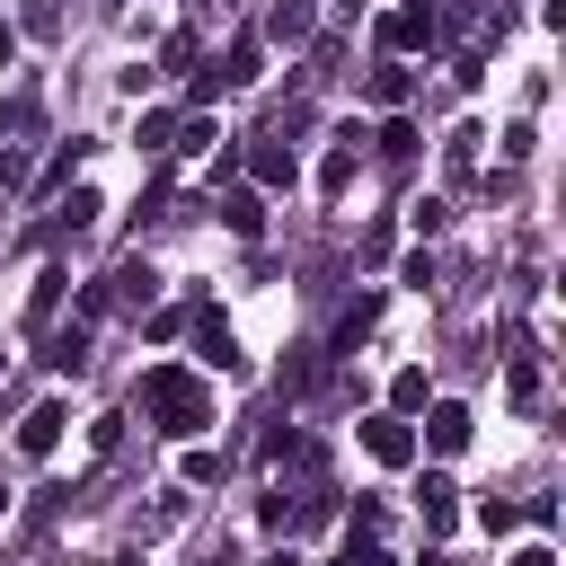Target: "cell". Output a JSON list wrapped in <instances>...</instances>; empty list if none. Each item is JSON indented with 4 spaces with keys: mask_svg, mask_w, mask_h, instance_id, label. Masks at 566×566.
I'll return each instance as SVG.
<instances>
[{
    "mask_svg": "<svg viewBox=\"0 0 566 566\" xmlns=\"http://www.w3.org/2000/svg\"><path fill=\"white\" fill-rule=\"evenodd\" d=\"M133 407H142L150 433H168V442H203V424H212V380L186 371V363H150V371L133 380Z\"/></svg>",
    "mask_w": 566,
    "mask_h": 566,
    "instance_id": "1",
    "label": "cell"
},
{
    "mask_svg": "<svg viewBox=\"0 0 566 566\" xmlns=\"http://www.w3.org/2000/svg\"><path fill=\"white\" fill-rule=\"evenodd\" d=\"M35 142H44V97H35V88H18V97L0 106V186H27Z\"/></svg>",
    "mask_w": 566,
    "mask_h": 566,
    "instance_id": "2",
    "label": "cell"
},
{
    "mask_svg": "<svg viewBox=\"0 0 566 566\" xmlns=\"http://www.w3.org/2000/svg\"><path fill=\"white\" fill-rule=\"evenodd\" d=\"M433 9H442V0H407V9H389V18H380V53H389V62L433 53V44H442V35H433Z\"/></svg>",
    "mask_w": 566,
    "mask_h": 566,
    "instance_id": "3",
    "label": "cell"
},
{
    "mask_svg": "<svg viewBox=\"0 0 566 566\" xmlns=\"http://www.w3.org/2000/svg\"><path fill=\"white\" fill-rule=\"evenodd\" d=\"M239 159H248L256 195H292V186H301V159H292V142H274V133H256V142H248Z\"/></svg>",
    "mask_w": 566,
    "mask_h": 566,
    "instance_id": "4",
    "label": "cell"
},
{
    "mask_svg": "<svg viewBox=\"0 0 566 566\" xmlns=\"http://www.w3.org/2000/svg\"><path fill=\"white\" fill-rule=\"evenodd\" d=\"M62 424H71V407H62V398L27 407V416H18V451H27V460H53V451H62Z\"/></svg>",
    "mask_w": 566,
    "mask_h": 566,
    "instance_id": "5",
    "label": "cell"
},
{
    "mask_svg": "<svg viewBox=\"0 0 566 566\" xmlns=\"http://www.w3.org/2000/svg\"><path fill=\"white\" fill-rule=\"evenodd\" d=\"M363 451H371L380 469H407V460H416V424H407V416H363Z\"/></svg>",
    "mask_w": 566,
    "mask_h": 566,
    "instance_id": "6",
    "label": "cell"
},
{
    "mask_svg": "<svg viewBox=\"0 0 566 566\" xmlns=\"http://www.w3.org/2000/svg\"><path fill=\"white\" fill-rule=\"evenodd\" d=\"M416 522H424V539H442V531L460 522V486H451L442 469H424V478H416Z\"/></svg>",
    "mask_w": 566,
    "mask_h": 566,
    "instance_id": "7",
    "label": "cell"
},
{
    "mask_svg": "<svg viewBox=\"0 0 566 566\" xmlns=\"http://www.w3.org/2000/svg\"><path fill=\"white\" fill-rule=\"evenodd\" d=\"M106 283V301H124V310H150L159 301V274H150V256H124L115 274H97Z\"/></svg>",
    "mask_w": 566,
    "mask_h": 566,
    "instance_id": "8",
    "label": "cell"
},
{
    "mask_svg": "<svg viewBox=\"0 0 566 566\" xmlns=\"http://www.w3.org/2000/svg\"><path fill=\"white\" fill-rule=\"evenodd\" d=\"M371 327H380V292H354V301L336 310V327H327V354H354Z\"/></svg>",
    "mask_w": 566,
    "mask_h": 566,
    "instance_id": "9",
    "label": "cell"
},
{
    "mask_svg": "<svg viewBox=\"0 0 566 566\" xmlns=\"http://www.w3.org/2000/svg\"><path fill=\"white\" fill-rule=\"evenodd\" d=\"M195 354H203L212 371H248V354H239V336H230V318H221V310H203V318H195Z\"/></svg>",
    "mask_w": 566,
    "mask_h": 566,
    "instance_id": "10",
    "label": "cell"
},
{
    "mask_svg": "<svg viewBox=\"0 0 566 566\" xmlns=\"http://www.w3.org/2000/svg\"><path fill=\"white\" fill-rule=\"evenodd\" d=\"M469 433H478V424H469V407H460V398H433V407H424V442H433L442 460H451Z\"/></svg>",
    "mask_w": 566,
    "mask_h": 566,
    "instance_id": "11",
    "label": "cell"
},
{
    "mask_svg": "<svg viewBox=\"0 0 566 566\" xmlns=\"http://www.w3.org/2000/svg\"><path fill=\"white\" fill-rule=\"evenodd\" d=\"M310 35H318V9H310V0H274L256 44H310Z\"/></svg>",
    "mask_w": 566,
    "mask_h": 566,
    "instance_id": "12",
    "label": "cell"
},
{
    "mask_svg": "<svg viewBox=\"0 0 566 566\" xmlns=\"http://www.w3.org/2000/svg\"><path fill=\"white\" fill-rule=\"evenodd\" d=\"M177 115H186V106H150V115L133 124V150H142V159H168V150H177Z\"/></svg>",
    "mask_w": 566,
    "mask_h": 566,
    "instance_id": "13",
    "label": "cell"
},
{
    "mask_svg": "<svg viewBox=\"0 0 566 566\" xmlns=\"http://www.w3.org/2000/svg\"><path fill=\"white\" fill-rule=\"evenodd\" d=\"M97 212H106V203H97V186H71V195L53 203V239H80V230H97Z\"/></svg>",
    "mask_w": 566,
    "mask_h": 566,
    "instance_id": "14",
    "label": "cell"
},
{
    "mask_svg": "<svg viewBox=\"0 0 566 566\" xmlns=\"http://www.w3.org/2000/svg\"><path fill=\"white\" fill-rule=\"evenodd\" d=\"M221 230H230V239H256V230H265V195H256V186H230V195H221Z\"/></svg>",
    "mask_w": 566,
    "mask_h": 566,
    "instance_id": "15",
    "label": "cell"
},
{
    "mask_svg": "<svg viewBox=\"0 0 566 566\" xmlns=\"http://www.w3.org/2000/svg\"><path fill=\"white\" fill-rule=\"evenodd\" d=\"M221 80H230V88H256V80H265V44H256V35H230V53H221Z\"/></svg>",
    "mask_w": 566,
    "mask_h": 566,
    "instance_id": "16",
    "label": "cell"
},
{
    "mask_svg": "<svg viewBox=\"0 0 566 566\" xmlns=\"http://www.w3.org/2000/svg\"><path fill=\"white\" fill-rule=\"evenodd\" d=\"M363 97H371V106H389V115H398V106H407V97H416V71H407V62H380V71H371V80H363Z\"/></svg>",
    "mask_w": 566,
    "mask_h": 566,
    "instance_id": "17",
    "label": "cell"
},
{
    "mask_svg": "<svg viewBox=\"0 0 566 566\" xmlns=\"http://www.w3.org/2000/svg\"><path fill=\"white\" fill-rule=\"evenodd\" d=\"M44 363L53 371H88V327L71 318V327H44Z\"/></svg>",
    "mask_w": 566,
    "mask_h": 566,
    "instance_id": "18",
    "label": "cell"
},
{
    "mask_svg": "<svg viewBox=\"0 0 566 566\" xmlns=\"http://www.w3.org/2000/svg\"><path fill=\"white\" fill-rule=\"evenodd\" d=\"M327 380V345H292V363H283V398H310Z\"/></svg>",
    "mask_w": 566,
    "mask_h": 566,
    "instance_id": "19",
    "label": "cell"
},
{
    "mask_svg": "<svg viewBox=\"0 0 566 566\" xmlns=\"http://www.w3.org/2000/svg\"><path fill=\"white\" fill-rule=\"evenodd\" d=\"M539 389H548V371H539V354H513V363H504V398H513V407L531 416V407H539Z\"/></svg>",
    "mask_w": 566,
    "mask_h": 566,
    "instance_id": "20",
    "label": "cell"
},
{
    "mask_svg": "<svg viewBox=\"0 0 566 566\" xmlns=\"http://www.w3.org/2000/svg\"><path fill=\"white\" fill-rule=\"evenodd\" d=\"M424 407H433V380H424V363L389 371V416H424Z\"/></svg>",
    "mask_w": 566,
    "mask_h": 566,
    "instance_id": "21",
    "label": "cell"
},
{
    "mask_svg": "<svg viewBox=\"0 0 566 566\" xmlns=\"http://www.w3.org/2000/svg\"><path fill=\"white\" fill-rule=\"evenodd\" d=\"M62 283H71L62 265H44V274H35V292H27V327H53V310H62Z\"/></svg>",
    "mask_w": 566,
    "mask_h": 566,
    "instance_id": "22",
    "label": "cell"
},
{
    "mask_svg": "<svg viewBox=\"0 0 566 566\" xmlns=\"http://www.w3.org/2000/svg\"><path fill=\"white\" fill-rule=\"evenodd\" d=\"M478 142H486L478 124H451V133H442V168H451V177H469V168H478Z\"/></svg>",
    "mask_w": 566,
    "mask_h": 566,
    "instance_id": "23",
    "label": "cell"
},
{
    "mask_svg": "<svg viewBox=\"0 0 566 566\" xmlns=\"http://www.w3.org/2000/svg\"><path fill=\"white\" fill-rule=\"evenodd\" d=\"M195 62H203V44H195V35H186V27H177V35H168V44H159V71H177V80H186V71H195ZM159 71H150V80H159Z\"/></svg>",
    "mask_w": 566,
    "mask_h": 566,
    "instance_id": "24",
    "label": "cell"
},
{
    "mask_svg": "<svg viewBox=\"0 0 566 566\" xmlns=\"http://www.w3.org/2000/svg\"><path fill=\"white\" fill-rule=\"evenodd\" d=\"M371 142H380V159H398V168L416 159V124H407V115H389V124H380Z\"/></svg>",
    "mask_w": 566,
    "mask_h": 566,
    "instance_id": "25",
    "label": "cell"
},
{
    "mask_svg": "<svg viewBox=\"0 0 566 566\" xmlns=\"http://www.w3.org/2000/svg\"><path fill=\"white\" fill-rule=\"evenodd\" d=\"M221 469H230L221 451H203V442H186V469H177V478H186V486H221Z\"/></svg>",
    "mask_w": 566,
    "mask_h": 566,
    "instance_id": "26",
    "label": "cell"
},
{
    "mask_svg": "<svg viewBox=\"0 0 566 566\" xmlns=\"http://www.w3.org/2000/svg\"><path fill=\"white\" fill-rule=\"evenodd\" d=\"M327 566H389V548H380V539H363V531H345Z\"/></svg>",
    "mask_w": 566,
    "mask_h": 566,
    "instance_id": "27",
    "label": "cell"
},
{
    "mask_svg": "<svg viewBox=\"0 0 566 566\" xmlns=\"http://www.w3.org/2000/svg\"><path fill=\"white\" fill-rule=\"evenodd\" d=\"M398 283H416V292H433V283H442V265H433V248H407V256H398Z\"/></svg>",
    "mask_w": 566,
    "mask_h": 566,
    "instance_id": "28",
    "label": "cell"
},
{
    "mask_svg": "<svg viewBox=\"0 0 566 566\" xmlns=\"http://www.w3.org/2000/svg\"><path fill=\"white\" fill-rule=\"evenodd\" d=\"M186 522V486H168L159 504H150V522H142V539H159V531H177Z\"/></svg>",
    "mask_w": 566,
    "mask_h": 566,
    "instance_id": "29",
    "label": "cell"
},
{
    "mask_svg": "<svg viewBox=\"0 0 566 566\" xmlns=\"http://www.w3.org/2000/svg\"><path fill=\"white\" fill-rule=\"evenodd\" d=\"M212 142H221L212 115H177V150H212ZM177 150H168V159H177Z\"/></svg>",
    "mask_w": 566,
    "mask_h": 566,
    "instance_id": "30",
    "label": "cell"
},
{
    "mask_svg": "<svg viewBox=\"0 0 566 566\" xmlns=\"http://www.w3.org/2000/svg\"><path fill=\"white\" fill-rule=\"evenodd\" d=\"M513 522H522V504H504V495H486V504H478V531H486V539H504Z\"/></svg>",
    "mask_w": 566,
    "mask_h": 566,
    "instance_id": "31",
    "label": "cell"
},
{
    "mask_svg": "<svg viewBox=\"0 0 566 566\" xmlns=\"http://www.w3.org/2000/svg\"><path fill=\"white\" fill-rule=\"evenodd\" d=\"M88 451L115 460V451H124V416H97V424H88Z\"/></svg>",
    "mask_w": 566,
    "mask_h": 566,
    "instance_id": "32",
    "label": "cell"
},
{
    "mask_svg": "<svg viewBox=\"0 0 566 566\" xmlns=\"http://www.w3.org/2000/svg\"><path fill=\"white\" fill-rule=\"evenodd\" d=\"M380 522H389V513H380V495H354V513H345V531H363V539H380Z\"/></svg>",
    "mask_w": 566,
    "mask_h": 566,
    "instance_id": "33",
    "label": "cell"
},
{
    "mask_svg": "<svg viewBox=\"0 0 566 566\" xmlns=\"http://www.w3.org/2000/svg\"><path fill=\"white\" fill-rule=\"evenodd\" d=\"M18 27H27V35H62V0H27Z\"/></svg>",
    "mask_w": 566,
    "mask_h": 566,
    "instance_id": "34",
    "label": "cell"
},
{
    "mask_svg": "<svg viewBox=\"0 0 566 566\" xmlns=\"http://www.w3.org/2000/svg\"><path fill=\"white\" fill-rule=\"evenodd\" d=\"M407 221H416V230H424V239H433V230H442V221H451V203H433V195H424V203H407Z\"/></svg>",
    "mask_w": 566,
    "mask_h": 566,
    "instance_id": "35",
    "label": "cell"
},
{
    "mask_svg": "<svg viewBox=\"0 0 566 566\" xmlns=\"http://www.w3.org/2000/svg\"><path fill=\"white\" fill-rule=\"evenodd\" d=\"M18 62V18H0V71Z\"/></svg>",
    "mask_w": 566,
    "mask_h": 566,
    "instance_id": "36",
    "label": "cell"
},
{
    "mask_svg": "<svg viewBox=\"0 0 566 566\" xmlns=\"http://www.w3.org/2000/svg\"><path fill=\"white\" fill-rule=\"evenodd\" d=\"M513 566H557V557H548V539H539V548H522V557H513Z\"/></svg>",
    "mask_w": 566,
    "mask_h": 566,
    "instance_id": "37",
    "label": "cell"
},
{
    "mask_svg": "<svg viewBox=\"0 0 566 566\" xmlns=\"http://www.w3.org/2000/svg\"><path fill=\"white\" fill-rule=\"evenodd\" d=\"M265 566H301V557H292V548H274V557H265Z\"/></svg>",
    "mask_w": 566,
    "mask_h": 566,
    "instance_id": "38",
    "label": "cell"
},
{
    "mask_svg": "<svg viewBox=\"0 0 566 566\" xmlns=\"http://www.w3.org/2000/svg\"><path fill=\"white\" fill-rule=\"evenodd\" d=\"M115 566H142V548H124V557H115Z\"/></svg>",
    "mask_w": 566,
    "mask_h": 566,
    "instance_id": "39",
    "label": "cell"
},
{
    "mask_svg": "<svg viewBox=\"0 0 566 566\" xmlns=\"http://www.w3.org/2000/svg\"><path fill=\"white\" fill-rule=\"evenodd\" d=\"M0 504H9V495H0Z\"/></svg>",
    "mask_w": 566,
    "mask_h": 566,
    "instance_id": "40",
    "label": "cell"
}]
</instances>
